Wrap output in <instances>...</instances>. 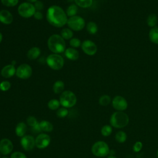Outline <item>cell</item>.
<instances>
[{
  "instance_id": "cell-3",
  "label": "cell",
  "mask_w": 158,
  "mask_h": 158,
  "mask_svg": "<svg viewBox=\"0 0 158 158\" xmlns=\"http://www.w3.org/2000/svg\"><path fill=\"white\" fill-rule=\"evenodd\" d=\"M129 123V117L123 111L114 112L110 118V125L116 128H122L126 127Z\"/></svg>"
},
{
  "instance_id": "cell-28",
  "label": "cell",
  "mask_w": 158,
  "mask_h": 158,
  "mask_svg": "<svg viewBox=\"0 0 158 158\" xmlns=\"http://www.w3.org/2000/svg\"><path fill=\"white\" fill-rule=\"evenodd\" d=\"M60 105V101L56 99H51L50 101H49V102L48 103V106L49 109L52 110H57L59 108Z\"/></svg>"
},
{
  "instance_id": "cell-29",
  "label": "cell",
  "mask_w": 158,
  "mask_h": 158,
  "mask_svg": "<svg viewBox=\"0 0 158 158\" xmlns=\"http://www.w3.org/2000/svg\"><path fill=\"white\" fill-rule=\"evenodd\" d=\"M77 11H78L77 6H76L75 4H71L67 9L66 14H67V15L69 16L70 17H73V16L76 15Z\"/></svg>"
},
{
  "instance_id": "cell-18",
  "label": "cell",
  "mask_w": 158,
  "mask_h": 158,
  "mask_svg": "<svg viewBox=\"0 0 158 158\" xmlns=\"http://www.w3.org/2000/svg\"><path fill=\"white\" fill-rule=\"evenodd\" d=\"M27 131V126L24 122H19L17 124L15 128V135L19 137H23L25 136Z\"/></svg>"
},
{
  "instance_id": "cell-6",
  "label": "cell",
  "mask_w": 158,
  "mask_h": 158,
  "mask_svg": "<svg viewBox=\"0 0 158 158\" xmlns=\"http://www.w3.org/2000/svg\"><path fill=\"white\" fill-rule=\"evenodd\" d=\"M48 65L52 69L58 70L61 69L64 64L63 57L58 54H51L46 59Z\"/></svg>"
},
{
  "instance_id": "cell-2",
  "label": "cell",
  "mask_w": 158,
  "mask_h": 158,
  "mask_svg": "<svg viewBox=\"0 0 158 158\" xmlns=\"http://www.w3.org/2000/svg\"><path fill=\"white\" fill-rule=\"evenodd\" d=\"M48 46L51 51L55 54H59L65 51L66 44L64 39L59 35H51L48 40Z\"/></svg>"
},
{
  "instance_id": "cell-43",
  "label": "cell",
  "mask_w": 158,
  "mask_h": 158,
  "mask_svg": "<svg viewBox=\"0 0 158 158\" xmlns=\"http://www.w3.org/2000/svg\"><path fill=\"white\" fill-rule=\"evenodd\" d=\"M38 0H27V1H28L29 2H36Z\"/></svg>"
},
{
  "instance_id": "cell-38",
  "label": "cell",
  "mask_w": 158,
  "mask_h": 158,
  "mask_svg": "<svg viewBox=\"0 0 158 158\" xmlns=\"http://www.w3.org/2000/svg\"><path fill=\"white\" fill-rule=\"evenodd\" d=\"M142 148H143V143L141 141H136L133 146V150L135 152H138L142 149Z\"/></svg>"
},
{
  "instance_id": "cell-34",
  "label": "cell",
  "mask_w": 158,
  "mask_h": 158,
  "mask_svg": "<svg viewBox=\"0 0 158 158\" xmlns=\"http://www.w3.org/2000/svg\"><path fill=\"white\" fill-rule=\"evenodd\" d=\"M69 44H70V46H72V48H79L81 45V41L78 38H73L70 39Z\"/></svg>"
},
{
  "instance_id": "cell-9",
  "label": "cell",
  "mask_w": 158,
  "mask_h": 158,
  "mask_svg": "<svg viewBox=\"0 0 158 158\" xmlns=\"http://www.w3.org/2000/svg\"><path fill=\"white\" fill-rule=\"evenodd\" d=\"M15 74L19 78L28 79L32 74V69L28 64H23L17 67Z\"/></svg>"
},
{
  "instance_id": "cell-40",
  "label": "cell",
  "mask_w": 158,
  "mask_h": 158,
  "mask_svg": "<svg viewBox=\"0 0 158 158\" xmlns=\"http://www.w3.org/2000/svg\"><path fill=\"white\" fill-rule=\"evenodd\" d=\"M33 16L36 20H41L43 19V14L40 11H36Z\"/></svg>"
},
{
  "instance_id": "cell-37",
  "label": "cell",
  "mask_w": 158,
  "mask_h": 158,
  "mask_svg": "<svg viewBox=\"0 0 158 158\" xmlns=\"http://www.w3.org/2000/svg\"><path fill=\"white\" fill-rule=\"evenodd\" d=\"M10 158H27L26 155L22 152L15 151L11 154Z\"/></svg>"
},
{
  "instance_id": "cell-13",
  "label": "cell",
  "mask_w": 158,
  "mask_h": 158,
  "mask_svg": "<svg viewBox=\"0 0 158 158\" xmlns=\"http://www.w3.org/2000/svg\"><path fill=\"white\" fill-rule=\"evenodd\" d=\"M20 145L25 151H30L35 146V139L31 135H25L20 139Z\"/></svg>"
},
{
  "instance_id": "cell-21",
  "label": "cell",
  "mask_w": 158,
  "mask_h": 158,
  "mask_svg": "<svg viewBox=\"0 0 158 158\" xmlns=\"http://www.w3.org/2000/svg\"><path fill=\"white\" fill-rule=\"evenodd\" d=\"M39 123L41 130L44 132H51L53 130V125L49 121L42 120Z\"/></svg>"
},
{
  "instance_id": "cell-44",
  "label": "cell",
  "mask_w": 158,
  "mask_h": 158,
  "mask_svg": "<svg viewBox=\"0 0 158 158\" xmlns=\"http://www.w3.org/2000/svg\"><path fill=\"white\" fill-rule=\"evenodd\" d=\"M2 33L0 32V43L2 41Z\"/></svg>"
},
{
  "instance_id": "cell-14",
  "label": "cell",
  "mask_w": 158,
  "mask_h": 158,
  "mask_svg": "<svg viewBox=\"0 0 158 158\" xmlns=\"http://www.w3.org/2000/svg\"><path fill=\"white\" fill-rule=\"evenodd\" d=\"M14 148L12 142L8 138H2L0 140V153L6 156L12 152Z\"/></svg>"
},
{
  "instance_id": "cell-7",
  "label": "cell",
  "mask_w": 158,
  "mask_h": 158,
  "mask_svg": "<svg viewBox=\"0 0 158 158\" xmlns=\"http://www.w3.org/2000/svg\"><path fill=\"white\" fill-rule=\"evenodd\" d=\"M19 14L23 18H30L34 15L36 12L35 6L31 2H24L20 4L18 7Z\"/></svg>"
},
{
  "instance_id": "cell-26",
  "label": "cell",
  "mask_w": 158,
  "mask_h": 158,
  "mask_svg": "<svg viewBox=\"0 0 158 158\" xmlns=\"http://www.w3.org/2000/svg\"><path fill=\"white\" fill-rule=\"evenodd\" d=\"M60 36L64 39V40H69L72 39V36L73 35V31L70 28H65L62 30L60 32Z\"/></svg>"
},
{
  "instance_id": "cell-5",
  "label": "cell",
  "mask_w": 158,
  "mask_h": 158,
  "mask_svg": "<svg viewBox=\"0 0 158 158\" xmlns=\"http://www.w3.org/2000/svg\"><path fill=\"white\" fill-rule=\"evenodd\" d=\"M91 152L96 157H103L107 156L109 152V148L108 144L103 141H98L94 143L91 147Z\"/></svg>"
},
{
  "instance_id": "cell-35",
  "label": "cell",
  "mask_w": 158,
  "mask_h": 158,
  "mask_svg": "<svg viewBox=\"0 0 158 158\" xmlns=\"http://www.w3.org/2000/svg\"><path fill=\"white\" fill-rule=\"evenodd\" d=\"M11 86V84L8 81H2L0 83V89L2 91H8Z\"/></svg>"
},
{
  "instance_id": "cell-10",
  "label": "cell",
  "mask_w": 158,
  "mask_h": 158,
  "mask_svg": "<svg viewBox=\"0 0 158 158\" xmlns=\"http://www.w3.org/2000/svg\"><path fill=\"white\" fill-rule=\"evenodd\" d=\"M51 137L46 133H40L35 138V146L40 149L46 148L51 143Z\"/></svg>"
},
{
  "instance_id": "cell-42",
  "label": "cell",
  "mask_w": 158,
  "mask_h": 158,
  "mask_svg": "<svg viewBox=\"0 0 158 158\" xmlns=\"http://www.w3.org/2000/svg\"><path fill=\"white\" fill-rule=\"evenodd\" d=\"M107 158H117V157H115V156H114V155H110V156H108Z\"/></svg>"
},
{
  "instance_id": "cell-33",
  "label": "cell",
  "mask_w": 158,
  "mask_h": 158,
  "mask_svg": "<svg viewBox=\"0 0 158 158\" xmlns=\"http://www.w3.org/2000/svg\"><path fill=\"white\" fill-rule=\"evenodd\" d=\"M1 1L4 6L7 7L15 6L19 2V0H1Z\"/></svg>"
},
{
  "instance_id": "cell-8",
  "label": "cell",
  "mask_w": 158,
  "mask_h": 158,
  "mask_svg": "<svg viewBox=\"0 0 158 158\" xmlns=\"http://www.w3.org/2000/svg\"><path fill=\"white\" fill-rule=\"evenodd\" d=\"M69 27L74 31H80L85 26V20L80 16L75 15L70 17L67 22Z\"/></svg>"
},
{
  "instance_id": "cell-36",
  "label": "cell",
  "mask_w": 158,
  "mask_h": 158,
  "mask_svg": "<svg viewBox=\"0 0 158 158\" xmlns=\"http://www.w3.org/2000/svg\"><path fill=\"white\" fill-rule=\"evenodd\" d=\"M27 123L28 125H29L30 127H31L32 128V127H35V125H36L38 123V122L35 117L29 116L27 118Z\"/></svg>"
},
{
  "instance_id": "cell-32",
  "label": "cell",
  "mask_w": 158,
  "mask_h": 158,
  "mask_svg": "<svg viewBox=\"0 0 158 158\" xmlns=\"http://www.w3.org/2000/svg\"><path fill=\"white\" fill-rule=\"evenodd\" d=\"M69 114V110L65 107H60L57 110L56 115L59 118H64Z\"/></svg>"
},
{
  "instance_id": "cell-31",
  "label": "cell",
  "mask_w": 158,
  "mask_h": 158,
  "mask_svg": "<svg viewBox=\"0 0 158 158\" xmlns=\"http://www.w3.org/2000/svg\"><path fill=\"white\" fill-rule=\"evenodd\" d=\"M112 132V127L110 125H104L101 130V135L104 136H108L111 135Z\"/></svg>"
},
{
  "instance_id": "cell-46",
  "label": "cell",
  "mask_w": 158,
  "mask_h": 158,
  "mask_svg": "<svg viewBox=\"0 0 158 158\" xmlns=\"http://www.w3.org/2000/svg\"><path fill=\"white\" fill-rule=\"evenodd\" d=\"M2 158H8L7 157H2Z\"/></svg>"
},
{
  "instance_id": "cell-1",
  "label": "cell",
  "mask_w": 158,
  "mask_h": 158,
  "mask_svg": "<svg viewBox=\"0 0 158 158\" xmlns=\"http://www.w3.org/2000/svg\"><path fill=\"white\" fill-rule=\"evenodd\" d=\"M48 22L54 27H62L67 22L66 12L60 7L56 5L50 6L46 13Z\"/></svg>"
},
{
  "instance_id": "cell-25",
  "label": "cell",
  "mask_w": 158,
  "mask_h": 158,
  "mask_svg": "<svg viewBox=\"0 0 158 158\" xmlns=\"http://www.w3.org/2000/svg\"><path fill=\"white\" fill-rule=\"evenodd\" d=\"M115 140L117 141V142H118L119 143H123L127 140V135L125 131H119L117 132V133L115 134Z\"/></svg>"
},
{
  "instance_id": "cell-16",
  "label": "cell",
  "mask_w": 158,
  "mask_h": 158,
  "mask_svg": "<svg viewBox=\"0 0 158 158\" xmlns=\"http://www.w3.org/2000/svg\"><path fill=\"white\" fill-rule=\"evenodd\" d=\"M0 22L4 24L9 25L13 22V15L7 10H0Z\"/></svg>"
},
{
  "instance_id": "cell-24",
  "label": "cell",
  "mask_w": 158,
  "mask_h": 158,
  "mask_svg": "<svg viewBox=\"0 0 158 158\" xmlns=\"http://www.w3.org/2000/svg\"><path fill=\"white\" fill-rule=\"evenodd\" d=\"M86 30L89 34L94 35L97 33L98 30V27L95 22H89L86 25Z\"/></svg>"
},
{
  "instance_id": "cell-41",
  "label": "cell",
  "mask_w": 158,
  "mask_h": 158,
  "mask_svg": "<svg viewBox=\"0 0 158 158\" xmlns=\"http://www.w3.org/2000/svg\"><path fill=\"white\" fill-rule=\"evenodd\" d=\"M32 131L34 133H40V132H41L42 131L41 129V127H40V125L39 123L36 125H35V127H32Z\"/></svg>"
},
{
  "instance_id": "cell-19",
  "label": "cell",
  "mask_w": 158,
  "mask_h": 158,
  "mask_svg": "<svg viewBox=\"0 0 158 158\" xmlns=\"http://www.w3.org/2000/svg\"><path fill=\"white\" fill-rule=\"evenodd\" d=\"M41 54V50L38 47H33L27 52V57L30 60L37 59Z\"/></svg>"
},
{
  "instance_id": "cell-23",
  "label": "cell",
  "mask_w": 158,
  "mask_h": 158,
  "mask_svg": "<svg viewBox=\"0 0 158 158\" xmlns=\"http://www.w3.org/2000/svg\"><path fill=\"white\" fill-rule=\"evenodd\" d=\"M157 22H158V19L157 15L155 14H151L150 15H149L146 20L148 25L151 28L156 27V25L157 24Z\"/></svg>"
},
{
  "instance_id": "cell-30",
  "label": "cell",
  "mask_w": 158,
  "mask_h": 158,
  "mask_svg": "<svg viewBox=\"0 0 158 158\" xmlns=\"http://www.w3.org/2000/svg\"><path fill=\"white\" fill-rule=\"evenodd\" d=\"M111 102V98L109 95L104 94L101 96L99 99V104L102 106H106L109 105Z\"/></svg>"
},
{
  "instance_id": "cell-11",
  "label": "cell",
  "mask_w": 158,
  "mask_h": 158,
  "mask_svg": "<svg viewBox=\"0 0 158 158\" xmlns=\"http://www.w3.org/2000/svg\"><path fill=\"white\" fill-rule=\"evenodd\" d=\"M112 107L117 111H123L128 107L127 100L121 96H115L112 101Z\"/></svg>"
},
{
  "instance_id": "cell-22",
  "label": "cell",
  "mask_w": 158,
  "mask_h": 158,
  "mask_svg": "<svg viewBox=\"0 0 158 158\" xmlns=\"http://www.w3.org/2000/svg\"><path fill=\"white\" fill-rule=\"evenodd\" d=\"M64 89V83L61 80L56 81L52 86V89L54 93L59 94L62 93Z\"/></svg>"
},
{
  "instance_id": "cell-20",
  "label": "cell",
  "mask_w": 158,
  "mask_h": 158,
  "mask_svg": "<svg viewBox=\"0 0 158 158\" xmlns=\"http://www.w3.org/2000/svg\"><path fill=\"white\" fill-rule=\"evenodd\" d=\"M149 38L152 43L158 44V27L157 26L151 28L149 30Z\"/></svg>"
},
{
  "instance_id": "cell-39",
  "label": "cell",
  "mask_w": 158,
  "mask_h": 158,
  "mask_svg": "<svg viewBox=\"0 0 158 158\" xmlns=\"http://www.w3.org/2000/svg\"><path fill=\"white\" fill-rule=\"evenodd\" d=\"M34 6H35L36 10H38V11L42 10L44 7V5H43V2L40 1H37L36 2H35Z\"/></svg>"
},
{
  "instance_id": "cell-15",
  "label": "cell",
  "mask_w": 158,
  "mask_h": 158,
  "mask_svg": "<svg viewBox=\"0 0 158 158\" xmlns=\"http://www.w3.org/2000/svg\"><path fill=\"white\" fill-rule=\"evenodd\" d=\"M16 73V69L14 65L9 64L5 65L1 71V75L2 77L6 78H9L14 76Z\"/></svg>"
},
{
  "instance_id": "cell-12",
  "label": "cell",
  "mask_w": 158,
  "mask_h": 158,
  "mask_svg": "<svg viewBox=\"0 0 158 158\" xmlns=\"http://www.w3.org/2000/svg\"><path fill=\"white\" fill-rule=\"evenodd\" d=\"M81 49L87 55L93 56L94 55L98 50L96 44L89 40H85L81 43Z\"/></svg>"
},
{
  "instance_id": "cell-27",
  "label": "cell",
  "mask_w": 158,
  "mask_h": 158,
  "mask_svg": "<svg viewBox=\"0 0 158 158\" xmlns=\"http://www.w3.org/2000/svg\"><path fill=\"white\" fill-rule=\"evenodd\" d=\"M74 1L77 6L83 8L90 7L93 3V0H74Z\"/></svg>"
},
{
  "instance_id": "cell-4",
  "label": "cell",
  "mask_w": 158,
  "mask_h": 158,
  "mask_svg": "<svg viewBox=\"0 0 158 158\" xmlns=\"http://www.w3.org/2000/svg\"><path fill=\"white\" fill-rule=\"evenodd\" d=\"M60 105L65 108L73 107L77 101L76 95L71 91L67 90L63 91L59 98Z\"/></svg>"
},
{
  "instance_id": "cell-17",
  "label": "cell",
  "mask_w": 158,
  "mask_h": 158,
  "mask_svg": "<svg viewBox=\"0 0 158 158\" xmlns=\"http://www.w3.org/2000/svg\"><path fill=\"white\" fill-rule=\"evenodd\" d=\"M65 56L66 57L72 60H75L79 57L78 51L73 48H69L65 49Z\"/></svg>"
},
{
  "instance_id": "cell-45",
  "label": "cell",
  "mask_w": 158,
  "mask_h": 158,
  "mask_svg": "<svg viewBox=\"0 0 158 158\" xmlns=\"http://www.w3.org/2000/svg\"><path fill=\"white\" fill-rule=\"evenodd\" d=\"M157 158H158V149H157Z\"/></svg>"
}]
</instances>
